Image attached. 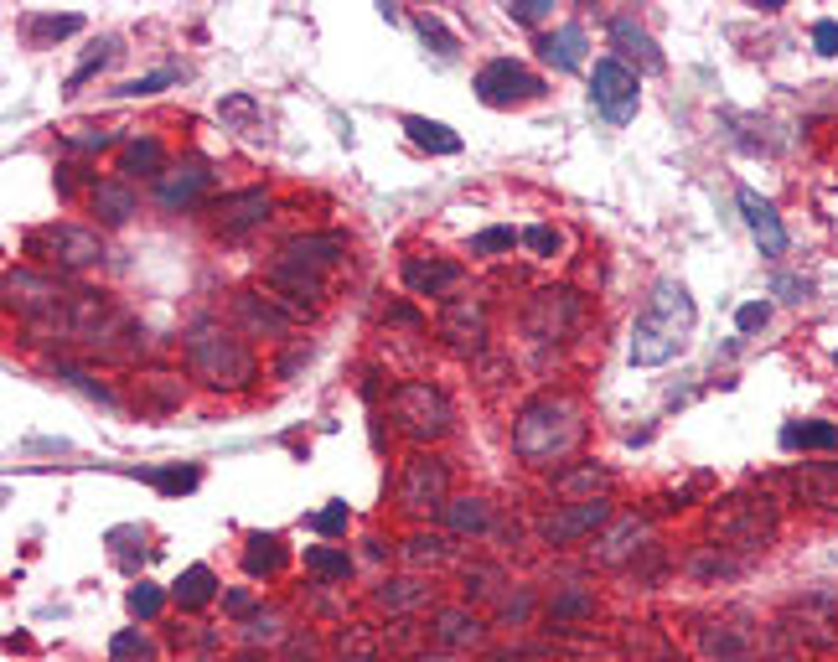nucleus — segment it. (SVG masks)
Returning <instances> with one entry per match:
<instances>
[{
  "mask_svg": "<svg viewBox=\"0 0 838 662\" xmlns=\"http://www.w3.org/2000/svg\"><path fill=\"white\" fill-rule=\"evenodd\" d=\"M404 135L419 145V150H435V156H456L461 150V135L440 119H425V114H404Z\"/></svg>",
  "mask_w": 838,
  "mask_h": 662,
  "instance_id": "f8f14e48",
  "label": "nucleus"
},
{
  "mask_svg": "<svg viewBox=\"0 0 838 662\" xmlns=\"http://www.w3.org/2000/svg\"><path fill=\"white\" fill-rule=\"evenodd\" d=\"M213 590H218V585H213V569H207V564H192L187 575L171 585V595H176V606H182V611L207 606V600H213Z\"/></svg>",
  "mask_w": 838,
  "mask_h": 662,
  "instance_id": "f3484780",
  "label": "nucleus"
},
{
  "mask_svg": "<svg viewBox=\"0 0 838 662\" xmlns=\"http://www.w3.org/2000/svg\"><path fill=\"white\" fill-rule=\"evenodd\" d=\"M202 187H207V166H202V161H187V166H176V171L161 176L156 197H161V207H192V202L202 197Z\"/></svg>",
  "mask_w": 838,
  "mask_h": 662,
  "instance_id": "9b49d317",
  "label": "nucleus"
},
{
  "mask_svg": "<svg viewBox=\"0 0 838 662\" xmlns=\"http://www.w3.org/2000/svg\"><path fill=\"white\" fill-rule=\"evenodd\" d=\"M306 569H316L321 580H347L352 575V559L337 549H306Z\"/></svg>",
  "mask_w": 838,
  "mask_h": 662,
  "instance_id": "c85d7f7f",
  "label": "nucleus"
},
{
  "mask_svg": "<svg viewBox=\"0 0 838 662\" xmlns=\"http://www.w3.org/2000/svg\"><path fill=\"white\" fill-rule=\"evenodd\" d=\"M544 94V78L528 73L523 63H513V57H497V63H487L482 73H476V99L492 104V109H507V104H528Z\"/></svg>",
  "mask_w": 838,
  "mask_h": 662,
  "instance_id": "39448f33",
  "label": "nucleus"
},
{
  "mask_svg": "<svg viewBox=\"0 0 838 662\" xmlns=\"http://www.w3.org/2000/svg\"><path fill=\"white\" fill-rule=\"evenodd\" d=\"M445 518H451V528H461V533H482V528H487V502L461 497V502L445 507Z\"/></svg>",
  "mask_w": 838,
  "mask_h": 662,
  "instance_id": "bb28decb",
  "label": "nucleus"
},
{
  "mask_svg": "<svg viewBox=\"0 0 838 662\" xmlns=\"http://www.w3.org/2000/svg\"><path fill=\"white\" fill-rule=\"evenodd\" d=\"M383 600H388V606H409V600H419V590L409 580H399V590H383Z\"/></svg>",
  "mask_w": 838,
  "mask_h": 662,
  "instance_id": "de8ad7c7",
  "label": "nucleus"
},
{
  "mask_svg": "<svg viewBox=\"0 0 838 662\" xmlns=\"http://www.w3.org/2000/svg\"><path fill=\"white\" fill-rule=\"evenodd\" d=\"M813 42H818L823 57H833V52H838V21H818V26H813Z\"/></svg>",
  "mask_w": 838,
  "mask_h": 662,
  "instance_id": "c03bdc74",
  "label": "nucleus"
},
{
  "mask_svg": "<svg viewBox=\"0 0 838 662\" xmlns=\"http://www.w3.org/2000/svg\"><path fill=\"white\" fill-rule=\"evenodd\" d=\"M347 244H342V238L337 233H321V238H295V244L285 249V264H295V269H316V264H332L337 254H342Z\"/></svg>",
  "mask_w": 838,
  "mask_h": 662,
  "instance_id": "2eb2a0df",
  "label": "nucleus"
},
{
  "mask_svg": "<svg viewBox=\"0 0 838 662\" xmlns=\"http://www.w3.org/2000/svg\"><path fill=\"white\" fill-rule=\"evenodd\" d=\"M688 337H694V300H688V290L678 280H663L632 326V363L637 368L668 363V357H678L688 347Z\"/></svg>",
  "mask_w": 838,
  "mask_h": 662,
  "instance_id": "f257e3e1",
  "label": "nucleus"
},
{
  "mask_svg": "<svg viewBox=\"0 0 838 662\" xmlns=\"http://www.w3.org/2000/svg\"><path fill=\"white\" fill-rule=\"evenodd\" d=\"M771 321V306H766V300H745V306L735 311V326L745 331V337H751V331H761Z\"/></svg>",
  "mask_w": 838,
  "mask_h": 662,
  "instance_id": "ea45409f",
  "label": "nucleus"
},
{
  "mask_svg": "<svg viewBox=\"0 0 838 662\" xmlns=\"http://www.w3.org/2000/svg\"><path fill=\"white\" fill-rule=\"evenodd\" d=\"M771 290L782 295V300H797V306H802L807 295H813V285H807V280H797V275H776V280H771Z\"/></svg>",
  "mask_w": 838,
  "mask_h": 662,
  "instance_id": "79ce46f5",
  "label": "nucleus"
},
{
  "mask_svg": "<svg viewBox=\"0 0 838 662\" xmlns=\"http://www.w3.org/2000/svg\"><path fill=\"white\" fill-rule=\"evenodd\" d=\"M507 11H513V21H544L549 16V0H513V6H507Z\"/></svg>",
  "mask_w": 838,
  "mask_h": 662,
  "instance_id": "37998d69",
  "label": "nucleus"
},
{
  "mask_svg": "<svg viewBox=\"0 0 838 662\" xmlns=\"http://www.w3.org/2000/svg\"><path fill=\"white\" fill-rule=\"evenodd\" d=\"M399 497H404L409 507H435V502L445 497V466H440V461H430V456L409 461V476H404Z\"/></svg>",
  "mask_w": 838,
  "mask_h": 662,
  "instance_id": "9d476101",
  "label": "nucleus"
},
{
  "mask_svg": "<svg viewBox=\"0 0 838 662\" xmlns=\"http://www.w3.org/2000/svg\"><path fill=\"white\" fill-rule=\"evenodd\" d=\"M109 652H114V662H151L156 657V647L140 637V631H119V637L109 642Z\"/></svg>",
  "mask_w": 838,
  "mask_h": 662,
  "instance_id": "7c9ffc66",
  "label": "nucleus"
},
{
  "mask_svg": "<svg viewBox=\"0 0 838 662\" xmlns=\"http://www.w3.org/2000/svg\"><path fill=\"white\" fill-rule=\"evenodd\" d=\"M125 176H166V150H161V140H135V145H125Z\"/></svg>",
  "mask_w": 838,
  "mask_h": 662,
  "instance_id": "412c9836",
  "label": "nucleus"
},
{
  "mask_svg": "<svg viewBox=\"0 0 838 662\" xmlns=\"http://www.w3.org/2000/svg\"><path fill=\"white\" fill-rule=\"evenodd\" d=\"M73 32H83V16H32L26 21V37H32L37 47L57 42V37H73Z\"/></svg>",
  "mask_w": 838,
  "mask_h": 662,
  "instance_id": "5701e85b",
  "label": "nucleus"
},
{
  "mask_svg": "<svg viewBox=\"0 0 838 662\" xmlns=\"http://www.w3.org/2000/svg\"><path fill=\"white\" fill-rule=\"evenodd\" d=\"M538 52H544L554 68L570 73V68H580V63H585V32L570 21V26H559V32H549L544 42H538Z\"/></svg>",
  "mask_w": 838,
  "mask_h": 662,
  "instance_id": "ddd939ff",
  "label": "nucleus"
},
{
  "mask_svg": "<svg viewBox=\"0 0 838 662\" xmlns=\"http://www.w3.org/2000/svg\"><path fill=\"white\" fill-rule=\"evenodd\" d=\"M244 569H249V575H275V569H285L280 538H275V533H254L249 549H244Z\"/></svg>",
  "mask_w": 838,
  "mask_h": 662,
  "instance_id": "aec40b11",
  "label": "nucleus"
},
{
  "mask_svg": "<svg viewBox=\"0 0 838 662\" xmlns=\"http://www.w3.org/2000/svg\"><path fill=\"white\" fill-rule=\"evenodd\" d=\"M782 445H787V450H833V445H838V425H828V419L787 425V430H782Z\"/></svg>",
  "mask_w": 838,
  "mask_h": 662,
  "instance_id": "a211bd4d",
  "label": "nucleus"
},
{
  "mask_svg": "<svg viewBox=\"0 0 838 662\" xmlns=\"http://www.w3.org/2000/svg\"><path fill=\"white\" fill-rule=\"evenodd\" d=\"M797 492L813 497V502H823V507H838V471H833V466H828V471H802V476H797Z\"/></svg>",
  "mask_w": 838,
  "mask_h": 662,
  "instance_id": "a878e982",
  "label": "nucleus"
},
{
  "mask_svg": "<svg viewBox=\"0 0 838 662\" xmlns=\"http://www.w3.org/2000/svg\"><path fill=\"white\" fill-rule=\"evenodd\" d=\"M456 280H461L456 264H425V259H409L404 264V285L414 295H440V290H451Z\"/></svg>",
  "mask_w": 838,
  "mask_h": 662,
  "instance_id": "4468645a",
  "label": "nucleus"
},
{
  "mask_svg": "<svg viewBox=\"0 0 838 662\" xmlns=\"http://www.w3.org/2000/svg\"><path fill=\"white\" fill-rule=\"evenodd\" d=\"M409 554L414 559H445V544L440 538H409Z\"/></svg>",
  "mask_w": 838,
  "mask_h": 662,
  "instance_id": "a18cd8bd",
  "label": "nucleus"
},
{
  "mask_svg": "<svg viewBox=\"0 0 838 662\" xmlns=\"http://www.w3.org/2000/svg\"><path fill=\"white\" fill-rule=\"evenodd\" d=\"M238 662H269L264 652H244V657H238Z\"/></svg>",
  "mask_w": 838,
  "mask_h": 662,
  "instance_id": "8fccbe9b",
  "label": "nucleus"
},
{
  "mask_svg": "<svg viewBox=\"0 0 838 662\" xmlns=\"http://www.w3.org/2000/svg\"><path fill=\"white\" fill-rule=\"evenodd\" d=\"M740 213H745V223H751V233H756V244H761V254H787V228H782V218H776V207L761 197V192H751V187H740Z\"/></svg>",
  "mask_w": 838,
  "mask_h": 662,
  "instance_id": "6e6552de",
  "label": "nucleus"
},
{
  "mask_svg": "<svg viewBox=\"0 0 838 662\" xmlns=\"http://www.w3.org/2000/svg\"><path fill=\"white\" fill-rule=\"evenodd\" d=\"M347 518H352V513H347V502H332L326 513H316V518H311V528H316V533H326V538H337V533H347Z\"/></svg>",
  "mask_w": 838,
  "mask_h": 662,
  "instance_id": "4c0bfd02",
  "label": "nucleus"
},
{
  "mask_svg": "<svg viewBox=\"0 0 838 662\" xmlns=\"http://www.w3.org/2000/svg\"><path fill=\"white\" fill-rule=\"evenodd\" d=\"M109 140H114L109 130H73L68 135V145H78V150H94V145H109Z\"/></svg>",
  "mask_w": 838,
  "mask_h": 662,
  "instance_id": "49530a36",
  "label": "nucleus"
},
{
  "mask_svg": "<svg viewBox=\"0 0 838 662\" xmlns=\"http://www.w3.org/2000/svg\"><path fill=\"white\" fill-rule=\"evenodd\" d=\"M445 337H456V342H476V337H482V311H471V306H451V316H445Z\"/></svg>",
  "mask_w": 838,
  "mask_h": 662,
  "instance_id": "c756f323",
  "label": "nucleus"
},
{
  "mask_svg": "<svg viewBox=\"0 0 838 662\" xmlns=\"http://www.w3.org/2000/svg\"><path fill=\"white\" fill-rule=\"evenodd\" d=\"M637 99H642V83L637 73L621 63V57H601L595 63V83H590V104L606 114V125H626L637 114Z\"/></svg>",
  "mask_w": 838,
  "mask_h": 662,
  "instance_id": "20e7f679",
  "label": "nucleus"
},
{
  "mask_svg": "<svg viewBox=\"0 0 838 662\" xmlns=\"http://www.w3.org/2000/svg\"><path fill=\"white\" fill-rule=\"evenodd\" d=\"M394 419L414 435V440H430L445 430V419H451V409H445V399L435 394L430 383H404L399 394H394Z\"/></svg>",
  "mask_w": 838,
  "mask_h": 662,
  "instance_id": "0eeeda50",
  "label": "nucleus"
},
{
  "mask_svg": "<svg viewBox=\"0 0 838 662\" xmlns=\"http://www.w3.org/2000/svg\"><path fill=\"white\" fill-rule=\"evenodd\" d=\"M518 244V233L513 228H482L471 238V254H502V249H513Z\"/></svg>",
  "mask_w": 838,
  "mask_h": 662,
  "instance_id": "72a5a7b5",
  "label": "nucleus"
},
{
  "mask_svg": "<svg viewBox=\"0 0 838 662\" xmlns=\"http://www.w3.org/2000/svg\"><path fill=\"white\" fill-rule=\"evenodd\" d=\"M264 213H269V197L264 192H244V197H228V202H218V223L233 233V228H249V223H264Z\"/></svg>",
  "mask_w": 838,
  "mask_h": 662,
  "instance_id": "dca6fc26",
  "label": "nucleus"
},
{
  "mask_svg": "<svg viewBox=\"0 0 838 662\" xmlns=\"http://www.w3.org/2000/svg\"><path fill=\"white\" fill-rule=\"evenodd\" d=\"M414 26H419V37H425V42H435V52L445 57V63H451V57H456V37L445 32V26H440L435 16H419Z\"/></svg>",
  "mask_w": 838,
  "mask_h": 662,
  "instance_id": "f704fd0d",
  "label": "nucleus"
},
{
  "mask_svg": "<svg viewBox=\"0 0 838 662\" xmlns=\"http://www.w3.org/2000/svg\"><path fill=\"white\" fill-rule=\"evenodd\" d=\"M161 606H166V595H161L156 585H135V590H130V611H135L140 621H151Z\"/></svg>",
  "mask_w": 838,
  "mask_h": 662,
  "instance_id": "c9c22d12",
  "label": "nucleus"
},
{
  "mask_svg": "<svg viewBox=\"0 0 838 662\" xmlns=\"http://www.w3.org/2000/svg\"><path fill=\"white\" fill-rule=\"evenodd\" d=\"M611 37H616V42H621L626 52H637V57H642V68H652V73L663 68V52L652 47V37L642 32L637 21H611Z\"/></svg>",
  "mask_w": 838,
  "mask_h": 662,
  "instance_id": "4be33fe9",
  "label": "nucleus"
},
{
  "mask_svg": "<svg viewBox=\"0 0 838 662\" xmlns=\"http://www.w3.org/2000/svg\"><path fill=\"white\" fill-rule=\"evenodd\" d=\"M32 254H42V259L57 264V269H83V264H94V259L104 254V244H99V233H88V228L57 223V228L32 233Z\"/></svg>",
  "mask_w": 838,
  "mask_h": 662,
  "instance_id": "423d86ee",
  "label": "nucleus"
},
{
  "mask_svg": "<svg viewBox=\"0 0 838 662\" xmlns=\"http://www.w3.org/2000/svg\"><path fill=\"white\" fill-rule=\"evenodd\" d=\"M187 352H192L197 378L218 383V388H223V383H228V388H238V383H249V378H254L249 352L238 347V337H228V331L197 326V331H192V342H187Z\"/></svg>",
  "mask_w": 838,
  "mask_h": 662,
  "instance_id": "7ed1b4c3",
  "label": "nucleus"
},
{
  "mask_svg": "<svg viewBox=\"0 0 838 662\" xmlns=\"http://www.w3.org/2000/svg\"><path fill=\"white\" fill-rule=\"evenodd\" d=\"M176 78V68H161V73H145V78H130V83H119L114 94H125V99H140V94H161V88Z\"/></svg>",
  "mask_w": 838,
  "mask_h": 662,
  "instance_id": "473e14b6",
  "label": "nucleus"
},
{
  "mask_svg": "<svg viewBox=\"0 0 838 662\" xmlns=\"http://www.w3.org/2000/svg\"><path fill=\"white\" fill-rule=\"evenodd\" d=\"M606 518H611V507H606L601 497H590V502H575V507H564V513H554V518L544 523V538H549V544H570V538L601 528Z\"/></svg>",
  "mask_w": 838,
  "mask_h": 662,
  "instance_id": "1a4fd4ad",
  "label": "nucleus"
},
{
  "mask_svg": "<svg viewBox=\"0 0 838 662\" xmlns=\"http://www.w3.org/2000/svg\"><path fill=\"white\" fill-rule=\"evenodd\" d=\"M580 425H575V409L570 404H554V399H538L523 409L518 430H513V445L523 450L528 461H549V456H564L575 445Z\"/></svg>",
  "mask_w": 838,
  "mask_h": 662,
  "instance_id": "f03ea898",
  "label": "nucleus"
},
{
  "mask_svg": "<svg viewBox=\"0 0 838 662\" xmlns=\"http://www.w3.org/2000/svg\"><path fill=\"white\" fill-rule=\"evenodd\" d=\"M228 611H233V616H249V611H254L249 590H233V595H228Z\"/></svg>",
  "mask_w": 838,
  "mask_h": 662,
  "instance_id": "09e8293b",
  "label": "nucleus"
},
{
  "mask_svg": "<svg viewBox=\"0 0 838 662\" xmlns=\"http://www.w3.org/2000/svg\"><path fill=\"white\" fill-rule=\"evenodd\" d=\"M94 213H99L104 223H125V218L135 213V192H130L125 182H99V187H94Z\"/></svg>",
  "mask_w": 838,
  "mask_h": 662,
  "instance_id": "6ab92c4d",
  "label": "nucleus"
},
{
  "mask_svg": "<svg viewBox=\"0 0 838 662\" xmlns=\"http://www.w3.org/2000/svg\"><path fill=\"white\" fill-rule=\"evenodd\" d=\"M109 57H114V42H99V47H94V52H88L83 63H78V73L68 78V94H78V88H83L88 78H94V73H99V68L109 63Z\"/></svg>",
  "mask_w": 838,
  "mask_h": 662,
  "instance_id": "2f4dec72",
  "label": "nucleus"
},
{
  "mask_svg": "<svg viewBox=\"0 0 838 662\" xmlns=\"http://www.w3.org/2000/svg\"><path fill=\"white\" fill-rule=\"evenodd\" d=\"M337 652H342V662H378V637L368 626H347Z\"/></svg>",
  "mask_w": 838,
  "mask_h": 662,
  "instance_id": "393cba45",
  "label": "nucleus"
},
{
  "mask_svg": "<svg viewBox=\"0 0 838 662\" xmlns=\"http://www.w3.org/2000/svg\"><path fill=\"white\" fill-rule=\"evenodd\" d=\"M151 487H161V492H192L197 481H202V471L197 466H166V471H140Z\"/></svg>",
  "mask_w": 838,
  "mask_h": 662,
  "instance_id": "cd10ccee",
  "label": "nucleus"
},
{
  "mask_svg": "<svg viewBox=\"0 0 838 662\" xmlns=\"http://www.w3.org/2000/svg\"><path fill=\"white\" fill-rule=\"evenodd\" d=\"M435 637H440V642H451V647H466V642L482 637V626H476V616H466V611H440Z\"/></svg>",
  "mask_w": 838,
  "mask_h": 662,
  "instance_id": "b1692460",
  "label": "nucleus"
},
{
  "mask_svg": "<svg viewBox=\"0 0 838 662\" xmlns=\"http://www.w3.org/2000/svg\"><path fill=\"white\" fill-rule=\"evenodd\" d=\"M585 611H590V595H580V590L554 600V621H570V616H585Z\"/></svg>",
  "mask_w": 838,
  "mask_h": 662,
  "instance_id": "a19ab883",
  "label": "nucleus"
},
{
  "mask_svg": "<svg viewBox=\"0 0 838 662\" xmlns=\"http://www.w3.org/2000/svg\"><path fill=\"white\" fill-rule=\"evenodd\" d=\"M518 238H523V244H528L533 254H544V259H549V254H559V233H554V228H544V223H533V228H523Z\"/></svg>",
  "mask_w": 838,
  "mask_h": 662,
  "instance_id": "58836bf2",
  "label": "nucleus"
},
{
  "mask_svg": "<svg viewBox=\"0 0 838 662\" xmlns=\"http://www.w3.org/2000/svg\"><path fill=\"white\" fill-rule=\"evenodd\" d=\"M238 311H244V316H249L254 326H264V331H269V337H280V331H285V321H280L275 311H269V306H259V300H254V295H244V300H238Z\"/></svg>",
  "mask_w": 838,
  "mask_h": 662,
  "instance_id": "e433bc0d",
  "label": "nucleus"
}]
</instances>
